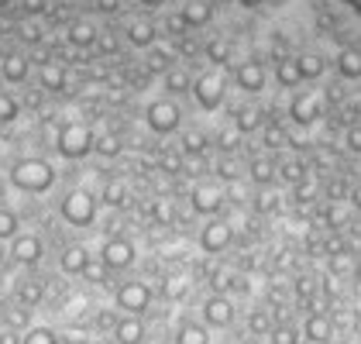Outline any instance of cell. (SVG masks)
<instances>
[{
  "instance_id": "cell-27",
  "label": "cell",
  "mask_w": 361,
  "mask_h": 344,
  "mask_svg": "<svg viewBox=\"0 0 361 344\" xmlns=\"http://www.w3.org/2000/svg\"><path fill=\"white\" fill-rule=\"evenodd\" d=\"M203 56H207V62H214L217 69H224V66L234 59V45H231L227 38H210L207 49H203Z\"/></svg>"
},
{
  "instance_id": "cell-48",
  "label": "cell",
  "mask_w": 361,
  "mask_h": 344,
  "mask_svg": "<svg viewBox=\"0 0 361 344\" xmlns=\"http://www.w3.org/2000/svg\"><path fill=\"white\" fill-rule=\"evenodd\" d=\"M331 269H334V272H348V269H351V262H348V258H344V255H334Z\"/></svg>"
},
{
  "instance_id": "cell-53",
  "label": "cell",
  "mask_w": 361,
  "mask_h": 344,
  "mask_svg": "<svg viewBox=\"0 0 361 344\" xmlns=\"http://www.w3.org/2000/svg\"><path fill=\"white\" fill-rule=\"evenodd\" d=\"M355 327H358V331H361V314H358V317H355Z\"/></svg>"
},
{
  "instance_id": "cell-2",
  "label": "cell",
  "mask_w": 361,
  "mask_h": 344,
  "mask_svg": "<svg viewBox=\"0 0 361 344\" xmlns=\"http://www.w3.org/2000/svg\"><path fill=\"white\" fill-rule=\"evenodd\" d=\"M93 142H97V135L86 128L83 121H69V124H62L56 131V152L62 159H69V162L86 159L93 152Z\"/></svg>"
},
{
  "instance_id": "cell-35",
  "label": "cell",
  "mask_w": 361,
  "mask_h": 344,
  "mask_svg": "<svg viewBox=\"0 0 361 344\" xmlns=\"http://www.w3.org/2000/svg\"><path fill=\"white\" fill-rule=\"evenodd\" d=\"M286 142H289V135L282 131V124H269V128L262 131V145H265L269 152H279Z\"/></svg>"
},
{
  "instance_id": "cell-12",
  "label": "cell",
  "mask_w": 361,
  "mask_h": 344,
  "mask_svg": "<svg viewBox=\"0 0 361 344\" xmlns=\"http://www.w3.org/2000/svg\"><path fill=\"white\" fill-rule=\"evenodd\" d=\"M42 255H45V241H42L38 234L21 231V234L11 241V258H14L18 265H38Z\"/></svg>"
},
{
  "instance_id": "cell-52",
  "label": "cell",
  "mask_w": 361,
  "mask_h": 344,
  "mask_svg": "<svg viewBox=\"0 0 361 344\" xmlns=\"http://www.w3.org/2000/svg\"><path fill=\"white\" fill-rule=\"evenodd\" d=\"M351 203L361 210V186H355V190H351Z\"/></svg>"
},
{
  "instance_id": "cell-47",
  "label": "cell",
  "mask_w": 361,
  "mask_h": 344,
  "mask_svg": "<svg viewBox=\"0 0 361 344\" xmlns=\"http://www.w3.org/2000/svg\"><path fill=\"white\" fill-rule=\"evenodd\" d=\"M348 148L351 152H361V131L355 128V131H348Z\"/></svg>"
},
{
  "instance_id": "cell-29",
  "label": "cell",
  "mask_w": 361,
  "mask_h": 344,
  "mask_svg": "<svg viewBox=\"0 0 361 344\" xmlns=\"http://www.w3.org/2000/svg\"><path fill=\"white\" fill-rule=\"evenodd\" d=\"M248 176L255 186H269V183L276 179V162H272V159H255L248 166Z\"/></svg>"
},
{
  "instance_id": "cell-6",
  "label": "cell",
  "mask_w": 361,
  "mask_h": 344,
  "mask_svg": "<svg viewBox=\"0 0 361 344\" xmlns=\"http://www.w3.org/2000/svg\"><path fill=\"white\" fill-rule=\"evenodd\" d=\"M324 97L317 93V90H300V93H293V100H289V117H293V124L296 128H313L320 117H324Z\"/></svg>"
},
{
  "instance_id": "cell-25",
  "label": "cell",
  "mask_w": 361,
  "mask_h": 344,
  "mask_svg": "<svg viewBox=\"0 0 361 344\" xmlns=\"http://www.w3.org/2000/svg\"><path fill=\"white\" fill-rule=\"evenodd\" d=\"M176 344H210V327L200 320H183L176 327Z\"/></svg>"
},
{
  "instance_id": "cell-51",
  "label": "cell",
  "mask_w": 361,
  "mask_h": 344,
  "mask_svg": "<svg viewBox=\"0 0 361 344\" xmlns=\"http://www.w3.org/2000/svg\"><path fill=\"white\" fill-rule=\"evenodd\" d=\"M238 4H241V7H248V11H255V7H262L265 0H238Z\"/></svg>"
},
{
  "instance_id": "cell-9",
  "label": "cell",
  "mask_w": 361,
  "mask_h": 344,
  "mask_svg": "<svg viewBox=\"0 0 361 344\" xmlns=\"http://www.w3.org/2000/svg\"><path fill=\"white\" fill-rule=\"evenodd\" d=\"M231 241H234V228L221 221V217H207V224L200 228V252H207V255H221L231 248Z\"/></svg>"
},
{
  "instance_id": "cell-10",
  "label": "cell",
  "mask_w": 361,
  "mask_h": 344,
  "mask_svg": "<svg viewBox=\"0 0 361 344\" xmlns=\"http://www.w3.org/2000/svg\"><path fill=\"white\" fill-rule=\"evenodd\" d=\"M234 86H238L245 97H258V93H265V86H269V69H265L258 59H245V62H238V69H234Z\"/></svg>"
},
{
  "instance_id": "cell-49",
  "label": "cell",
  "mask_w": 361,
  "mask_h": 344,
  "mask_svg": "<svg viewBox=\"0 0 361 344\" xmlns=\"http://www.w3.org/2000/svg\"><path fill=\"white\" fill-rule=\"evenodd\" d=\"M138 7H145V11H159V7H166L169 0H135Z\"/></svg>"
},
{
  "instance_id": "cell-11",
  "label": "cell",
  "mask_w": 361,
  "mask_h": 344,
  "mask_svg": "<svg viewBox=\"0 0 361 344\" xmlns=\"http://www.w3.org/2000/svg\"><path fill=\"white\" fill-rule=\"evenodd\" d=\"M190 207H193L200 217H217L224 207V190L214 186V183H200V186H193V193H190Z\"/></svg>"
},
{
  "instance_id": "cell-36",
  "label": "cell",
  "mask_w": 361,
  "mask_h": 344,
  "mask_svg": "<svg viewBox=\"0 0 361 344\" xmlns=\"http://www.w3.org/2000/svg\"><path fill=\"white\" fill-rule=\"evenodd\" d=\"M93 152L104 155V159H117V155H121V138H117V135H100V138L93 142Z\"/></svg>"
},
{
  "instance_id": "cell-31",
  "label": "cell",
  "mask_w": 361,
  "mask_h": 344,
  "mask_svg": "<svg viewBox=\"0 0 361 344\" xmlns=\"http://www.w3.org/2000/svg\"><path fill=\"white\" fill-rule=\"evenodd\" d=\"M276 179H282V183H303L306 179V166L300 162V159H289V162H282V166H276Z\"/></svg>"
},
{
  "instance_id": "cell-28",
  "label": "cell",
  "mask_w": 361,
  "mask_h": 344,
  "mask_svg": "<svg viewBox=\"0 0 361 344\" xmlns=\"http://www.w3.org/2000/svg\"><path fill=\"white\" fill-rule=\"evenodd\" d=\"M262 117L265 114H262L258 107H238V114H234V131H238V135H255V131L265 124Z\"/></svg>"
},
{
  "instance_id": "cell-26",
  "label": "cell",
  "mask_w": 361,
  "mask_h": 344,
  "mask_svg": "<svg viewBox=\"0 0 361 344\" xmlns=\"http://www.w3.org/2000/svg\"><path fill=\"white\" fill-rule=\"evenodd\" d=\"M162 86H166L169 97H183V93H190L193 76H190V69H183V66H172L166 76H162Z\"/></svg>"
},
{
  "instance_id": "cell-23",
  "label": "cell",
  "mask_w": 361,
  "mask_h": 344,
  "mask_svg": "<svg viewBox=\"0 0 361 344\" xmlns=\"http://www.w3.org/2000/svg\"><path fill=\"white\" fill-rule=\"evenodd\" d=\"M114 341L117 344H141L145 341V324H141V317H131L124 314L117 324H114Z\"/></svg>"
},
{
  "instance_id": "cell-20",
  "label": "cell",
  "mask_w": 361,
  "mask_h": 344,
  "mask_svg": "<svg viewBox=\"0 0 361 344\" xmlns=\"http://www.w3.org/2000/svg\"><path fill=\"white\" fill-rule=\"evenodd\" d=\"M90 248H83V245H69L62 255H59V269L66 272V276H83L86 269H90Z\"/></svg>"
},
{
  "instance_id": "cell-4",
  "label": "cell",
  "mask_w": 361,
  "mask_h": 344,
  "mask_svg": "<svg viewBox=\"0 0 361 344\" xmlns=\"http://www.w3.org/2000/svg\"><path fill=\"white\" fill-rule=\"evenodd\" d=\"M190 97L196 100V107L203 114H214L224 107V97H227V83H224L221 69H210V73H200L190 86Z\"/></svg>"
},
{
  "instance_id": "cell-18",
  "label": "cell",
  "mask_w": 361,
  "mask_h": 344,
  "mask_svg": "<svg viewBox=\"0 0 361 344\" xmlns=\"http://www.w3.org/2000/svg\"><path fill=\"white\" fill-rule=\"evenodd\" d=\"M179 21L186 28H207L214 21V4L210 0H186L179 7Z\"/></svg>"
},
{
  "instance_id": "cell-42",
  "label": "cell",
  "mask_w": 361,
  "mask_h": 344,
  "mask_svg": "<svg viewBox=\"0 0 361 344\" xmlns=\"http://www.w3.org/2000/svg\"><path fill=\"white\" fill-rule=\"evenodd\" d=\"M152 217H155V224H172V217H176V207H172V200H155V207H152Z\"/></svg>"
},
{
  "instance_id": "cell-30",
  "label": "cell",
  "mask_w": 361,
  "mask_h": 344,
  "mask_svg": "<svg viewBox=\"0 0 361 344\" xmlns=\"http://www.w3.org/2000/svg\"><path fill=\"white\" fill-rule=\"evenodd\" d=\"M21 234V217L7 207H0V241H14Z\"/></svg>"
},
{
  "instance_id": "cell-33",
  "label": "cell",
  "mask_w": 361,
  "mask_h": 344,
  "mask_svg": "<svg viewBox=\"0 0 361 344\" xmlns=\"http://www.w3.org/2000/svg\"><path fill=\"white\" fill-rule=\"evenodd\" d=\"M100 203H107V207H124V203H128V186L117 183V179H111V183L104 186V193H100Z\"/></svg>"
},
{
  "instance_id": "cell-3",
  "label": "cell",
  "mask_w": 361,
  "mask_h": 344,
  "mask_svg": "<svg viewBox=\"0 0 361 344\" xmlns=\"http://www.w3.org/2000/svg\"><path fill=\"white\" fill-rule=\"evenodd\" d=\"M145 128H148L152 135H159V138L176 135V131L183 128V107H179L172 97L152 100V104L145 107Z\"/></svg>"
},
{
  "instance_id": "cell-46",
  "label": "cell",
  "mask_w": 361,
  "mask_h": 344,
  "mask_svg": "<svg viewBox=\"0 0 361 344\" xmlns=\"http://www.w3.org/2000/svg\"><path fill=\"white\" fill-rule=\"evenodd\" d=\"M313 279H306V276H300V279H296V296H300V300H310V296H313Z\"/></svg>"
},
{
  "instance_id": "cell-15",
  "label": "cell",
  "mask_w": 361,
  "mask_h": 344,
  "mask_svg": "<svg viewBox=\"0 0 361 344\" xmlns=\"http://www.w3.org/2000/svg\"><path fill=\"white\" fill-rule=\"evenodd\" d=\"M124 38H128L131 49H145V52H148L152 45H159V25L148 21V18H135V21H128Z\"/></svg>"
},
{
  "instance_id": "cell-37",
  "label": "cell",
  "mask_w": 361,
  "mask_h": 344,
  "mask_svg": "<svg viewBox=\"0 0 361 344\" xmlns=\"http://www.w3.org/2000/svg\"><path fill=\"white\" fill-rule=\"evenodd\" d=\"M21 344H59V338H56L52 327H28L25 338H21Z\"/></svg>"
},
{
  "instance_id": "cell-32",
  "label": "cell",
  "mask_w": 361,
  "mask_h": 344,
  "mask_svg": "<svg viewBox=\"0 0 361 344\" xmlns=\"http://www.w3.org/2000/svg\"><path fill=\"white\" fill-rule=\"evenodd\" d=\"M172 66H176V59H172L169 49H159V45L148 49V69H152V73H162V76H166Z\"/></svg>"
},
{
  "instance_id": "cell-40",
  "label": "cell",
  "mask_w": 361,
  "mask_h": 344,
  "mask_svg": "<svg viewBox=\"0 0 361 344\" xmlns=\"http://www.w3.org/2000/svg\"><path fill=\"white\" fill-rule=\"evenodd\" d=\"M251 203H255V214H272L279 207V193H272L269 186H262V193H258Z\"/></svg>"
},
{
  "instance_id": "cell-17",
  "label": "cell",
  "mask_w": 361,
  "mask_h": 344,
  "mask_svg": "<svg viewBox=\"0 0 361 344\" xmlns=\"http://www.w3.org/2000/svg\"><path fill=\"white\" fill-rule=\"evenodd\" d=\"M97 38H100V28L90 21V18H76V21H69V28H66V42L73 45V49H97Z\"/></svg>"
},
{
  "instance_id": "cell-38",
  "label": "cell",
  "mask_w": 361,
  "mask_h": 344,
  "mask_svg": "<svg viewBox=\"0 0 361 344\" xmlns=\"http://www.w3.org/2000/svg\"><path fill=\"white\" fill-rule=\"evenodd\" d=\"M183 152L186 155H203L207 152V135L203 131H186L183 135Z\"/></svg>"
},
{
  "instance_id": "cell-45",
  "label": "cell",
  "mask_w": 361,
  "mask_h": 344,
  "mask_svg": "<svg viewBox=\"0 0 361 344\" xmlns=\"http://www.w3.org/2000/svg\"><path fill=\"white\" fill-rule=\"evenodd\" d=\"M21 300H25L28 307H35V303L42 300V286H38V283H25V286H21Z\"/></svg>"
},
{
  "instance_id": "cell-24",
  "label": "cell",
  "mask_w": 361,
  "mask_h": 344,
  "mask_svg": "<svg viewBox=\"0 0 361 344\" xmlns=\"http://www.w3.org/2000/svg\"><path fill=\"white\" fill-rule=\"evenodd\" d=\"M296 66H300L303 83H317V80L327 73V59H324V52H300V56H296Z\"/></svg>"
},
{
  "instance_id": "cell-8",
  "label": "cell",
  "mask_w": 361,
  "mask_h": 344,
  "mask_svg": "<svg viewBox=\"0 0 361 344\" xmlns=\"http://www.w3.org/2000/svg\"><path fill=\"white\" fill-rule=\"evenodd\" d=\"M135 258H138V248H135V241H131V238H107V241H104V248H100V265H104V269H111V272H124V269H131V265H135Z\"/></svg>"
},
{
  "instance_id": "cell-21",
  "label": "cell",
  "mask_w": 361,
  "mask_h": 344,
  "mask_svg": "<svg viewBox=\"0 0 361 344\" xmlns=\"http://www.w3.org/2000/svg\"><path fill=\"white\" fill-rule=\"evenodd\" d=\"M334 338V324H331V317H324V314H310L303 320V341L310 344H327Z\"/></svg>"
},
{
  "instance_id": "cell-5",
  "label": "cell",
  "mask_w": 361,
  "mask_h": 344,
  "mask_svg": "<svg viewBox=\"0 0 361 344\" xmlns=\"http://www.w3.org/2000/svg\"><path fill=\"white\" fill-rule=\"evenodd\" d=\"M97 197L86 193V190H73L59 200V217L69 224V228H90L97 221Z\"/></svg>"
},
{
  "instance_id": "cell-43",
  "label": "cell",
  "mask_w": 361,
  "mask_h": 344,
  "mask_svg": "<svg viewBox=\"0 0 361 344\" xmlns=\"http://www.w3.org/2000/svg\"><path fill=\"white\" fill-rule=\"evenodd\" d=\"M300 341H303V334L296 327H279V331H272V344H300Z\"/></svg>"
},
{
  "instance_id": "cell-14",
  "label": "cell",
  "mask_w": 361,
  "mask_h": 344,
  "mask_svg": "<svg viewBox=\"0 0 361 344\" xmlns=\"http://www.w3.org/2000/svg\"><path fill=\"white\" fill-rule=\"evenodd\" d=\"M38 86L45 93H66L69 90V69L62 62H56V59H45L38 66Z\"/></svg>"
},
{
  "instance_id": "cell-22",
  "label": "cell",
  "mask_w": 361,
  "mask_h": 344,
  "mask_svg": "<svg viewBox=\"0 0 361 344\" xmlns=\"http://www.w3.org/2000/svg\"><path fill=\"white\" fill-rule=\"evenodd\" d=\"M334 69H337V76L341 80H348V83H355V80H361V49H341L337 52V59H334Z\"/></svg>"
},
{
  "instance_id": "cell-1",
  "label": "cell",
  "mask_w": 361,
  "mask_h": 344,
  "mask_svg": "<svg viewBox=\"0 0 361 344\" xmlns=\"http://www.w3.org/2000/svg\"><path fill=\"white\" fill-rule=\"evenodd\" d=\"M11 186L18 193H31V197H42L56 186V169L52 162L45 159H21L11 166Z\"/></svg>"
},
{
  "instance_id": "cell-44",
  "label": "cell",
  "mask_w": 361,
  "mask_h": 344,
  "mask_svg": "<svg viewBox=\"0 0 361 344\" xmlns=\"http://www.w3.org/2000/svg\"><path fill=\"white\" fill-rule=\"evenodd\" d=\"M313 193H317V186H313L310 179H303V183H296V186H293V200L296 203H310L313 200Z\"/></svg>"
},
{
  "instance_id": "cell-50",
  "label": "cell",
  "mask_w": 361,
  "mask_h": 344,
  "mask_svg": "<svg viewBox=\"0 0 361 344\" xmlns=\"http://www.w3.org/2000/svg\"><path fill=\"white\" fill-rule=\"evenodd\" d=\"M238 138H241V135H238V131L231 128V135H227V131L221 135V145H224V148H234V142H238Z\"/></svg>"
},
{
  "instance_id": "cell-41",
  "label": "cell",
  "mask_w": 361,
  "mask_h": 344,
  "mask_svg": "<svg viewBox=\"0 0 361 344\" xmlns=\"http://www.w3.org/2000/svg\"><path fill=\"white\" fill-rule=\"evenodd\" d=\"M162 293H166V300H176V303H179V300L190 293V283H186V279H179V276H172V279H166Z\"/></svg>"
},
{
  "instance_id": "cell-16",
  "label": "cell",
  "mask_w": 361,
  "mask_h": 344,
  "mask_svg": "<svg viewBox=\"0 0 361 344\" xmlns=\"http://www.w3.org/2000/svg\"><path fill=\"white\" fill-rule=\"evenodd\" d=\"M31 76V59L25 52H7V56L0 59V80L11 86H21L28 83Z\"/></svg>"
},
{
  "instance_id": "cell-19",
  "label": "cell",
  "mask_w": 361,
  "mask_h": 344,
  "mask_svg": "<svg viewBox=\"0 0 361 344\" xmlns=\"http://www.w3.org/2000/svg\"><path fill=\"white\" fill-rule=\"evenodd\" d=\"M272 80H276L282 90H296V86H303V76H300L296 56H279L276 66H272Z\"/></svg>"
},
{
  "instance_id": "cell-34",
  "label": "cell",
  "mask_w": 361,
  "mask_h": 344,
  "mask_svg": "<svg viewBox=\"0 0 361 344\" xmlns=\"http://www.w3.org/2000/svg\"><path fill=\"white\" fill-rule=\"evenodd\" d=\"M21 117V104L14 100V93L0 90V124H14Z\"/></svg>"
},
{
  "instance_id": "cell-13",
  "label": "cell",
  "mask_w": 361,
  "mask_h": 344,
  "mask_svg": "<svg viewBox=\"0 0 361 344\" xmlns=\"http://www.w3.org/2000/svg\"><path fill=\"white\" fill-rule=\"evenodd\" d=\"M203 324H207V327H217V331L231 327V324H234V303H231L227 296H221V293L207 296V300H203Z\"/></svg>"
},
{
  "instance_id": "cell-39",
  "label": "cell",
  "mask_w": 361,
  "mask_h": 344,
  "mask_svg": "<svg viewBox=\"0 0 361 344\" xmlns=\"http://www.w3.org/2000/svg\"><path fill=\"white\" fill-rule=\"evenodd\" d=\"M248 327H251V334H272V317L265 314V310H251L248 314Z\"/></svg>"
},
{
  "instance_id": "cell-7",
  "label": "cell",
  "mask_w": 361,
  "mask_h": 344,
  "mask_svg": "<svg viewBox=\"0 0 361 344\" xmlns=\"http://www.w3.org/2000/svg\"><path fill=\"white\" fill-rule=\"evenodd\" d=\"M114 303H117V310H124V314L141 317L152 307V289H148V283H138V279L121 283V286L114 289Z\"/></svg>"
}]
</instances>
